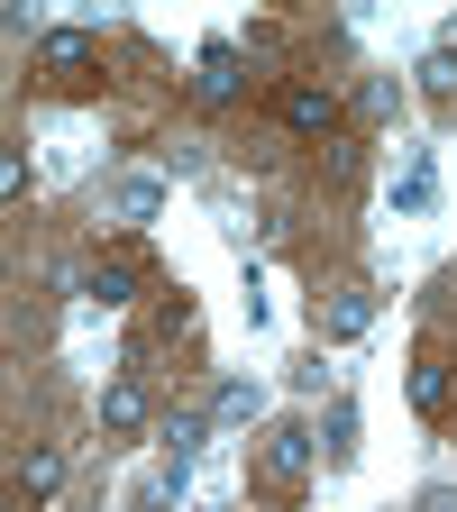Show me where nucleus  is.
I'll use <instances>...</instances> for the list:
<instances>
[{
  "instance_id": "f257e3e1",
  "label": "nucleus",
  "mask_w": 457,
  "mask_h": 512,
  "mask_svg": "<svg viewBox=\"0 0 457 512\" xmlns=\"http://www.w3.org/2000/svg\"><path fill=\"white\" fill-rule=\"evenodd\" d=\"M266 476H275L284 494L311 476V430H275V439H266Z\"/></svg>"
},
{
  "instance_id": "f03ea898",
  "label": "nucleus",
  "mask_w": 457,
  "mask_h": 512,
  "mask_svg": "<svg viewBox=\"0 0 457 512\" xmlns=\"http://www.w3.org/2000/svg\"><path fill=\"white\" fill-rule=\"evenodd\" d=\"M366 320H375V293H366V284H339L330 311H320V330H330V339H357Z\"/></svg>"
},
{
  "instance_id": "7ed1b4c3",
  "label": "nucleus",
  "mask_w": 457,
  "mask_h": 512,
  "mask_svg": "<svg viewBox=\"0 0 457 512\" xmlns=\"http://www.w3.org/2000/svg\"><path fill=\"white\" fill-rule=\"evenodd\" d=\"M330 119H339V110H330V92H311V83H293V92H284V128H302V138H320Z\"/></svg>"
},
{
  "instance_id": "20e7f679",
  "label": "nucleus",
  "mask_w": 457,
  "mask_h": 512,
  "mask_svg": "<svg viewBox=\"0 0 457 512\" xmlns=\"http://www.w3.org/2000/svg\"><path fill=\"white\" fill-rule=\"evenodd\" d=\"M394 211H430V147L403 156V183H394Z\"/></svg>"
},
{
  "instance_id": "39448f33",
  "label": "nucleus",
  "mask_w": 457,
  "mask_h": 512,
  "mask_svg": "<svg viewBox=\"0 0 457 512\" xmlns=\"http://www.w3.org/2000/svg\"><path fill=\"white\" fill-rule=\"evenodd\" d=\"M83 64H92V37H74V28H64V37H46V74H55V83H74Z\"/></svg>"
},
{
  "instance_id": "423d86ee",
  "label": "nucleus",
  "mask_w": 457,
  "mask_h": 512,
  "mask_svg": "<svg viewBox=\"0 0 457 512\" xmlns=\"http://www.w3.org/2000/svg\"><path fill=\"white\" fill-rule=\"evenodd\" d=\"M238 92V55L229 46H202V101H229Z\"/></svg>"
},
{
  "instance_id": "0eeeda50",
  "label": "nucleus",
  "mask_w": 457,
  "mask_h": 512,
  "mask_svg": "<svg viewBox=\"0 0 457 512\" xmlns=\"http://www.w3.org/2000/svg\"><path fill=\"white\" fill-rule=\"evenodd\" d=\"M412 403L421 412H448V357H421L412 366Z\"/></svg>"
},
{
  "instance_id": "6e6552de",
  "label": "nucleus",
  "mask_w": 457,
  "mask_h": 512,
  "mask_svg": "<svg viewBox=\"0 0 457 512\" xmlns=\"http://www.w3.org/2000/svg\"><path fill=\"white\" fill-rule=\"evenodd\" d=\"M256 421V384H220V403H211V430H247Z\"/></svg>"
},
{
  "instance_id": "1a4fd4ad",
  "label": "nucleus",
  "mask_w": 457,
  "mask_h": 512,
  "mask_svg": "<svg viewBox=\"0 0 457 512\" xmlns=\"http://www.w3.org/2000/svg\"><path fill=\"white\" fill-rule=\"evenodd\" d=\"M101 421L110 430H138L147 421V394H138V384H110V394H101Z\"/></svg>"
},
{
  "instance_id": "9d476101",
  "label": "nucleus",
  "mask_w": 457,
  "mask_h": 512,
  "mask_svg": "<svg viewBox=\"0 0 457 512\" xmlns=\"http://www.w3.org/2000/svg\"><path fill=\"white\" fill-rule=\"evenodd\" d=\"M421 83H430L439 101L457 92V46H430V55H421Z\"/></svg>"
},
{
  "instance_id": "9b49d317",
  "label": "nucleus",
  "mask_w": 457,
  "mask_h": 512,
  "mask_svg": "<svg viewBox=\"0 0 457 512\" xmlns=\"http://www.w3.org/2000/svg\"><path fill=\"white\" fill-rule=\"evenodd\" d=\"M156 202H165V192L138 174V183H119V220H156Z\"/></svg>"
},
{
  "instance_id": "f8f14e48",
  "label": "nucleus",
  "mask_w": 457,
  "mask_h": 512,
  "mask_svg": "<svg viewBox=\"0 0 457 512\" xmlns=\"http://www.w3.org/2000/svg\"><path fill=\"white\" fill-rule=\"evenodd\" d=\"M202 439H211V421H192V412H174V421H165V448H174V458H192Z\"/></svg>"
},
{
  "instance_id": "ddd939ff",
  "label": "nucleus",
  "mask_w": 457,
  "mask_h": 512,
  "mask_svg": "<svg viewBox=\"0 0 457 512\" xmlns=\"http://www.w3.org/2000/svg\"><path fill=\"white\" fill-rule=\"evenodd\" d=\"M330 458H339V467L357 458V412H339V421H330Z\"/></svg>"
},
{
  "instance_id": "4468645a",
  "label": "nucleus",
  "mask_w": 457,
  "mask_h": 512,
  "mask_svg": "<svg viewBox=\"0 0 457 512\" xmlns=\"http://www.w3.org/2000/svg\"><path fill=\"white\" fill-rule=\"evenodd\" d=\"M92 302H128V266H101L92 275Z\"/></svg>"
}]
</instances>
